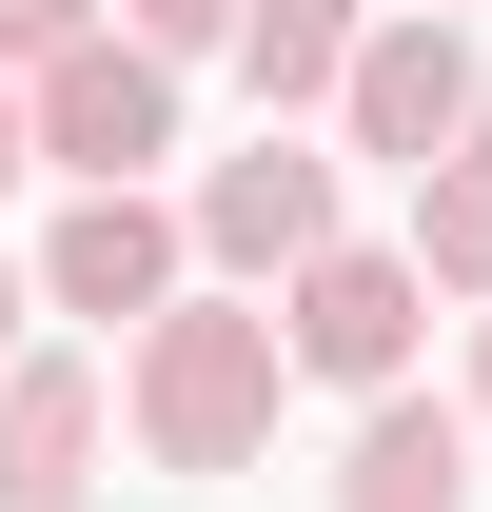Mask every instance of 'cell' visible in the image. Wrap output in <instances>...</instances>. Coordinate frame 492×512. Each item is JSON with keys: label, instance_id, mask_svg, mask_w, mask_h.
Returning <instances> with one entry per match:
<instances>
[{"label": "cell", "instance_id": "obj_1", "mask_svg": "<svg viewBox=\"0 0 492 512\" xmlns=\"http://www.w3.org/2000/svg\"><path fill=\"white\" fill-rule=\"evenodd\" d=\"M276 394H296V335H276V296H237V276H197L178 316L119 335V414L158 473H256L276 453Z\"/></svg>", "mask_w": 492, "mask_h": 512}, {"label": "cell", "instance_id": "obj_2", "mask_svg": "<svg viewBox=\"0 0 492 512\" xmlns=\"http://www.w3.org/2000/svg\"><path fill=\"white\" fill-rule=\"evenodd\" d=\"M197 276H237V296H276L296 256L355 237V138H315V119H256L237 158H197Z\"/></svg>", "mask_w": 492, "mask_h": 512}, {"label": "cell", "instance_id": "obj_3", "mask_svg": "<svg viewBox=\"0 0 492 512\" xmlns=\"http://www.w3.org/2000/svg\"><path fill=\"white\" fill-rule=\"evenodd\" d=\"M276 335H296L315 394H414V355H433V256H414V237L296 256V276H276Z\"/></svg>", "mask_w": 492, "mask_h": 512}, {"label": "cell", "instance_id": "obj_4", "mask_svg": "<svg viewBox=\"0 0 492 512\" xmlns=\"http://www.w3.org/2000/svg\"><path fill=\"white\" fill-rule=\"evenodd\" d=\"M20 99H40V178H60V197H138L158 158H178V60H158L138 20H99V40L40 60Z\"/></svg>", "mask_w": 492, "mask_h": 512}, {"label": "cell", "instance_id": "obj_5", "mask_svg": "<svg viewBox=\"0 0 492 512\" xmlns=\"http://www.w3.org/2000/svg\"><path fill=\"white\" fill-rule=\"evenodd\" d=\"M197 296V217L158 178L138 197H60L40 217V316H79V335H138V316H178Z\"/></svg>", "mask_w": 492, "mask_h": 512}, {"label": "cell", "instance_id": "obj_6", "mask_svg": "<svg viewBox=\"0 0 492 512\" xmlns=\"http://www.w3.org/2000/svg\"><path fill=\"white\" fill-rule=\"evenodd\" d=\"M473 119H492V60H473V20L394 0V20H374V60H355V99H335V138H355V158H394V178H433V158H453Z\"/></svg>", "mask_w": 492, "mask_h": 512}, {"label": "cell", "instance_id": "obj_7", "mask_svg": "<svg viewBox=\"0 0 492 512\" xmlns=\"http://www.w3.org/2000/svg\"><path fill=\"white\" fill-rule=\"evenodd\" d=\"M119 375L79 355V335H40L20 375H0V512H99V453H119Z\"/></svg>", "mask_w": 492, "mask_h": 512}, {"label": "cell", "instance_id": "obj_8", "mask_svg": "<svg viewBox=\"0 0 492 512\" xmlns=\"http://www.w3.org/2000/svg\"><path fill=\"white\" fill-rule=\"evenodd\" d=\"M473 394H355V453H335V512H473Z\"/></svg>", "mask_w": 492, "mask_h": 512}, {"label": "cell", "instance_id": "obj_9", "mask_svg": "<svg viewBox=\"0 0 492 512\" xmlns=\"http://www.w3.org/2000/svg\"><path fill=\"white\" fill-rule=\"evenodd\" d=\"M374 20H394V0H256V20H237L256 119H335V99H355V60H374Z\"/></svg>", "mask_w": 492, "mask_h": 512}, {"label": "cell", "instance_id": "obj_10", "mask_svg": "<svg viewBox=\"0 0 492 512\" xmlns=\"http://www.w3.org/2000/svg\"><path fill=\"white\" fill-rule=\"evenodd\" d=\"M394 237L433 256V296H492V119H473V138L414 178V217H394Z\"/></svg>", "mask_w": 492, "mask_h": 512}, {"label": "cell", "instance_id": "obj_11", "mask_svg": "<svg viewBox=\"0 0 492 512\" xmlns=\"http://www.w3.org/2000/svg\"><path fill=\"white\" fill-rule=\"evenodd\" d=\"M119 0H0V79H40V60H79Z\"/></svg>", "mask_w": 492, "mask_h": 512}, {"label": "cell", "instance_id": "obj_12", "mask_svg": "<svg viewBox=\"0 0 492 512\" xmlns=\"http://www.w3.org/2000/svg\"><path fill=\"white\" fill-rule=\"evenodd\" d=\"M119 20H138L178 79H197V60H237V20H256V0H119Z\"/></svg>", "mask_w": 492, "mask_h": 512}, {"label": "cell", "instance_id": "obj_13", "mask_svg": "<svg viewBox=\"0 0 492 512\" xmlns=\"http://www.w3.org/2000/svg\"><path fill=\"white\" fill-rule=\"evenodd\" d=\"M20 316H40V256H0V375L40 355V335H20Z\"/></svg>", "mask_w": 492, "mask_h": 512}, {"label": "cell", "instance_id": "obj_14", "mask_svg": "<svg viewBox=\"0 0 492 512\" xmlns=\"http://www.w3.org/2000/svg\"><path fill=\"white\" fill-rule=\"evenodd\" d=\"M40 178V99H20V79H0V197Z\"/></svg>", "mask_w": 492, "mask_h": 512}, {"label": "cell", "instance_id": "obj_15", "mask_svg": "<svg viewBox=\"0 0 492 512\" xmlns=\"http://www.w3.org/2000/svg\"><path fill=\"white\" fill-rule=\"evenodd\" d=\"M453 394H473V414H492V296H473V375H453Z\"/></svg>", "mask_w": 492, "mask_h": 512}, {"label": "cell", "instance_id": "obj_16", "mask_svg": "<svg viewBox=\"0 0 492 512\" xmlns=\"http://www.w3.org/2000/svg\"><path fill=\"white\" fill-rule=\"evenodd\" d=\"M433 20H473V0H433Z\"/></svg>", "mask_w": 492, "mask_h": 512}]
</instances>
